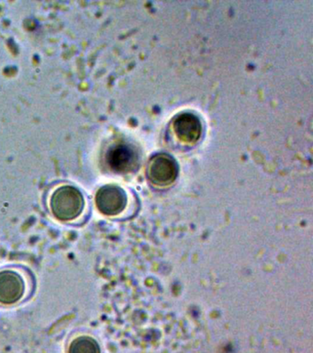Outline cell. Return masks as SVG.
<instances>
[{"instance_id":"obj_4","label":"cell","mask_w":313,"mask_h":353,"mask_svg":"<svg viewBox=\"0 0 313 353\" xmlns=\"http://www.w3.org/2000/svg\"><path fill=\"white\" fill-rule=\"evenodd\" d=\"M177 163L169 154H156L148 165V176L155 185L171 184L177 179Z\"/></svg>"},{"instance_id":"obj_7","label":"cell","mask_w":313,"mask_h":353,"mask_svg":"<svg viewBox=\"0 0 313 353\" xmlns=\"http://www.w3.org/2000/svg\"><path fill=\"white\" fill-rule=\"evenodd\" d=\"M67 353H100L96 339L89 336H79L70 342Z\"/></svg>"},{"instance_id":"obj_2","label":"cell","mask_w":313,"mask_h":353,"mask_svg":"<svg viewBox=\"0 0 313 353\" xmlns=\"http://www.w3.org/2000/svg\"><path fill=\"white\" fill-rule=\"evenodd\" d=\"M28 279L21 270L6 268L0 270V305H13L29 294Z\"/></svg>"},{"instance_id":"obj_1","label":"cell","mask_w":313,"mask_h":353,"mask_svg":"<svg viewBox=\"0 0 313 353\" xmlns=\"http://www.w3.org/2000/svg\"><path fill=\"white\" fill-rule=\"evenodd\" d=\"M49 207L56 220L69 223L81 217L86 207V201L80 190L76 187L63 185L52 193Z\"/></svg>"},{"instance_id":"obj_3","label":"cell","mask_w":313,"mask_h":353,"mask_svg":"<svg viewBox=\"0 0 313 353\" xmlns=\"http://www.w3.org/2000/svg\"><path fill=\"white\" fill-rule=\"evenodd\" d=\"M96 206L104 215H116L125 209L127 196L125 190L116 185H105L98 190L95 198Z\"/></svg>"},{"instance_id":"obj_6","label":"cell","mask_w":313,"mask_h":353,"mask_svg":"<svg viewBox=\"0 0 313 353\" xmlns=\"http://www.w3.org/2000/svg\"><path fill=\"white\" fill-rule=\"evenodd\" d=\"M107 159L112 170L125 173L136 167L137 154L129 145H118L109 150Z\"/></svg>"},{"instance_id":"obj_5","label":"cell","mask_w":313,"mask_h":353,"mask_svg":"<svg viewBox=\"0 0 313 353\" xmlns=\"http://www.w3.org/2000/svg\"><path fill=\"white\" fill-rule=\"evenodd\" d=\"M173 129L175 137L181 142L194 143L202 135V121L193 113H180L173 121Z\"/></svg>"}]
</instances>
